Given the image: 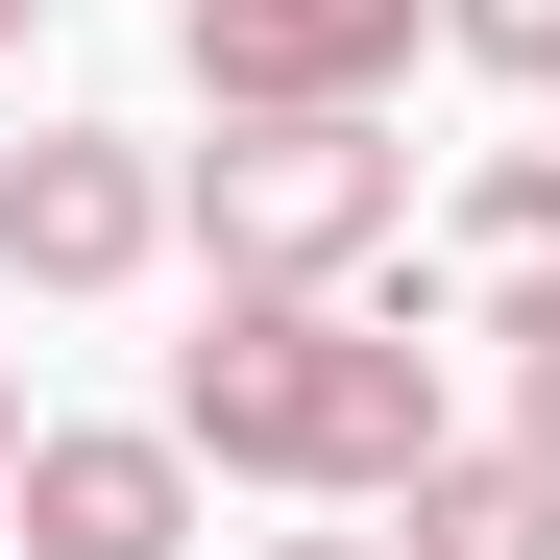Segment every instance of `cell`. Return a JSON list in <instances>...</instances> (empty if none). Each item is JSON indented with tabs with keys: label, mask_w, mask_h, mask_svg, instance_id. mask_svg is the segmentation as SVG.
I'll return each instance as SVG.
<instances>
[{
	"label": "cell",
	"mask_w": 560,
	"mask_h": 560,
	"mask_svg": "<svg viewBox=\"0 0 560 560\" xmlns=\"http://www.w3.org/2000/svg\"><path fill=\"white\" fill-rule=\"evenodd\" d=\"M171 439L220 488H293V512H390L439 463V341L365 317V293H220L171 341Z\"/></svg>",
	"instance_id": "obj_1"
},
{
	"label": "cell",
	"mask_w": 560,
	"mask_h": 560,
	"mask_svg": "<svg viewBox=\"0 0 560 560\" xmlns=\"http://www.w3.org/2000/svg\"><path fill=\"white\" fill-rule=\"evenodd\" d=\"M171 220H196L220 293H365L415 220V147H390V98H268L220 147H171Z\"/></svg>",
	"instance_id": "obj_2"
},
{
	"label": "cell",
	"mask_w": 560,
	"mask_h": 560,
	"mask_svg": "<svg viewBox=\"0 0 560 560\" xmlns=\"http://www.w3.org/2000/svg\"><path fill=\"white\" fill-rule=\"evenodd\" d=\"M171 244H196L171 220V147H122V122H25L0 147V268H25V293H122Z\"/></svg>",
	"instance_id": "obj_3"
},
{
	"label": "cell",
	"mask_w": 560,
	"mask_h": 560,
	"mask_svg": "<svg viewBox=\"0 0 560 560\" xmlns=\"http://www.w3.org/2000/svg\"><path fill=\"white\" fill-rule=\"evenodd\" d=\"M0 512H25V560H196V439L171 415H49Z\"/></svg>",
	"instance_id": "obj_4"
},
{
	"label": "cell",
	"mask_w": 560,
	"mask_h": 560,
	"mask_svg": "<svg viewBox=\"0 0 560 560\" xmlns=\"http://www.w3.org/2000/svg\"><path fill=\"white\" fill-rule=\"evenodd\" d=\"M439 0H171V49H196V98L268 122V98H390Z\"/></svg>",
	"instance_id": "obj_5"
},
{
	"label": "cell",
	"mask_w": 560,
	"mask_h": 560,
	"mask_svg": "<svg viewBox=\"0 0 560 560\" xmlns=\"http://www.w3.org/2000/svg\"><path fill=\"white\" fill-rule=\"evenodd\" d=\"M439 268H463V341H560V147H488L463 171V220H439Z\"/></svg>",
	"instance_id": "obj_6"
},
{
	"label": "cell",
	"mask_w": 560,
	"mask_h": 560,
	"mask_svg": "<svg viewBox=\"0 0 560 560\" xmlns=\"http://www.w3.org/2000/svg\"><path fill=\"white\" fill-rule=\"evenodd\" d=\"M390 560H560V463L536 439H439L390 488Z\"/></svg>",
	"instance_id": "obj_7"
},
{
	"label": "cell",
	"mask_w": 560,
	"mask_h": 560,
	"mask_svg": "<svg viewBox=\"0 0 560 560\" xmlns=\"http://www.w3.org/2000/svg\"><path fill=\"white\" fill-rule=\"evenodd\" d=\"M439 49H463V73H536V98H560V0H439Z\"/></svg>",
	"instance_id": "obj_8"
},
{
	"label": "cell",
	"mask_w": 560,
	"mask_h": 560,
	"mask_svg": "<svg viewBox=\"0 0 560 560\" xmlns=\"http://www.w3.org/2000/svg\"><path fill=\"white\" fill-rule=\"evenodd\" d=\"M512 439H536V463H560V341H536V365H512Z\"/></svg>",
	"instance_id": "obj_9"
},
{
	"label": "cell",
	"mask_w": 560,
	"mask_h": 560,
	"mask_svg": "<svg viewBox=\"0 0 560 560\" xmlns=\"http://www.w3.org/2000/svg\"><path fill=\"white\" fill-rule=\"evenodd\" d=\"M244 560H390V536H244Z\"/></svg>",
	"instance_id": "obj_10"
},
{
	"label": "cell",
	"mask_w": 560,
	"mask_h": 560,
	"mask_svg": "<svg viewBox=\"0 0 560 560\" xmlns=\"http://www.w3.org/2000/svg\"><path fill=\"white\" fill-rule=\"evenodd\" d=\"M0 488H25V390H0Z\"/></svg>",
	"instance_id": "obj_11"
},
{
	"label": "cell",
	"mask_w": 560,
	"mask_h": 560,
	"mask_svg": "<svg viewBox=\"0 0 560 560\" xmlns=\"http://www.w3.org/2000/svg\"><path fill=\"white\" fill-rule=\"evenodd\" d=\"M25 25H49V0H0V49H25Z\"/></svg>",
	"instance_id": "obj_12"
}]
</instances>
